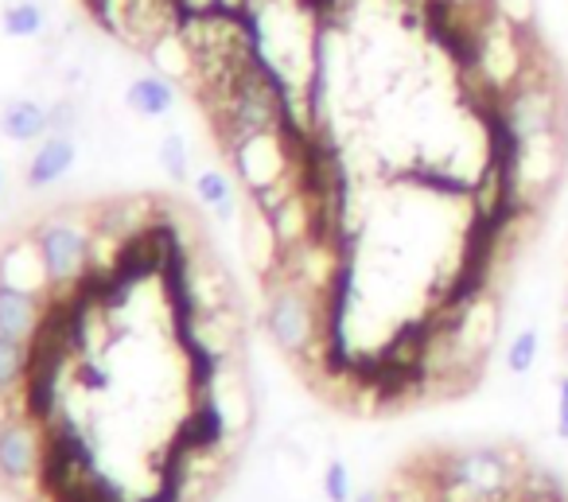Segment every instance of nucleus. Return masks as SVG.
<instances>
[{
    "mask_svg": "<svg viewBox=\"0 0 568 502\" xmlns=\"http://www.w3.org/2000/svg\"><path fill=\"white\" fill-rule=\"evenodd\" d=\"M261 328L268 343L284 359H316L324 362V339H327V297L304 289L293 281H268L265 284V308H261Z\"/></svg>",
    "mask_w": 568,
    "mask_h": 502,
    "instance_id": "nucleus-1",
    "label": "nucleus"
},
{
    "mask_svg": "<svg viewBox=\"0 0 568 502\" xmlns=\"http://www.w3.org/2000/svg\"><path fill=\"white\" fill-rule=\"evenodd\" d=\"M490 118L498 129V144H526L541 137L565 133V98L552 74L526 71L503 98H495Z\"/></svg>",
    "mask_w": 568,
    "mask_h": 502,
    "instance_id": "nucleus-2",
    "label": "nucleus"
},
{
    "mask_svg": "<svg viewBox=\"0 0 568 502\" xmlns=\"http://www.w3.org/2000/svg\"><path fill=\"white\" fill-rule=\"evenodd\" d=\"M36 245H40V258L48 265L51 292L74 289L82 277L90 273V261H94V230H87L82 222L55 214V219H43L36 227Z\"/></svg>",
    "mask_w": 568,
    "mask_h": 502,
    "instance_id": "nucleus-3",
    "label": "nucleus"
},
{
    "mask_svg": "<svg viewBox=\"0 0 568 502\" xmlns=\"http://www.w3.org/2000/svg\"><path fill=\"white\" fill-rule=\"evenodd\" d=\"M43 424L28 413H9L0 416V479L12 486L40 483L43 471Z\"/></svg>",
    "mask_w": 568,
    "mask_h": 502,
    "instance_id": "nucleus-4",
    "label": "nucleus"
},
{
    "mask_svg": "<svg viewBox=\"0 0 568 502\" xmlns=\"http://www.w3.org/2000/svg\"><path fill=\"white\" fill-rule=\"evenodd\" d=\"M237 242H242V253H245V261H250L253 273H257L261 281H268V277L276 273V265H281L284 245H281V238H276L268 214L261 211L257 203H245L242 234H237Z\"/></svg>",
    "mask_w": 568,
    "mask_h": 502,
    "instance_id": "nucleus-5",
    "label": "nucleus"
},
{
    "mask_svg": "<svg viewBox=\"0 0 568 502\" xmlns=\"http://www.w3.org/2000/svg\"><path fill=\"white\" fill-rule=\"evenodd\" d=\"M79 160V144H74L71 133H51L40 141L36 157L28 160V172H24V188L28 191H43V188H55L59 180H67Z\"/></svg>",
    "mask_w": 568,
    "mask_h": 502,
    "instance_id": "nucleus-6",
    "label": "nucleus"
},
{
    "mask_svg": "<svg viewBox=\"0 0 568 502\" xmlns=\"http://www.w3.org/2000/svg\"><path fill=\"white\" fill-rule=\"evenodd\" d=\"M0 284L43 292V297H48L51 277H48V265H43V258H40L36 238H20V242L4 245V253H0Z\"/></svg>",
    "mask_w": 568,
    "mask_h": 502,
    "instance_id": "nucleus-7",
    "label": "nucleus"
},
{
    "mask_svg": "<svg viewBox=\"0 0 568 502\" xmlns=\"http://www.w3.org/2000/svg\"><path fill=\"white\" fill-rule=\"evenodd\" d=\"M43 312H48V297H43V292L0 284V335L32 343V335L43 323Z\"/></svg>",
    "mask_w": 568,
    "mask_h": 502,
    "instance_id": "nucleus-8",
    "label": "nucleus"
},
{
    "mask_svg": "<svg viewBox=\"0 0 568 502\" xmlns=\"http://www.w3.org/2000/svg\"><path fill=\"white\" fill-rule=\"evenodd\" d=\"M125 110L136 121H160L175 110V82L160 79V74H136L125 87Z\"/></svg>",
    "mask_w": 568,
    "mask_h": 502,
    "instance_id": "nucleus-9",
    "label": "nucleus"
},
{
    "mask_svg": "<svg viewBox=\"0 0 568 502\" xmlns=\"http://www.w3.org/2000/svg\"><path fill=\"white\" fill-rule=\"evenodd\" d=\"M0 133L17 144H36L51 133V113L36 98H17L0 110Z\"/></svg>",
    "mask_w": 568,
    "mask_h": 502,
    "instance_id": "nucleus-10",
    "label": "nucleus"
},
{
    "mask_svg": "<svg viewBox=\"0 0 568 502\" xmlns=\"http://www.w3.org/2000/svg\"><path fill=\"white\" fill-rule=\"evenodd\" d=\"M195 199L214 214L219 227H230V222L242 219V203H237L234 180H230L222 168H203V172L195 175Z\"/></svg>",
    "mask_w": 568,
    "mask_h": 502,
    "instance_id": "nucleus-11",
    "label": "nucleus"
},
{
    "mask_svg": "<svg viewBox=\"0 0 568 502\" xmlns=\"http://www.w3.org/2000/svg\"><path fill=\"white\" fill-rule=\"evenodd\" d=\"M144 59H149L152 74H160V79L195 82V56H191V48H187V40L180 36V28H175V32H168L160 43H152V48L144 51Z\"/></svg>",
    "mask_w": 568,
    "mask_h": 502,
    "instance_id": "nucleus-12",
    "label": "nucleus"
},
{
    "mask_svg": "<svg viewBox=\"0 0 568 502\" xmlns=\"http://www.w3.org/2000/svg\"><path fill=\"white\" fill-rule=\"evenodd\" d=\"M537 362H541V331H537V323H518L514 335L506 339V347H503L506 374L529 378L537 370Z\"/></svg>",
    "mask_w": 568,
    "mask_h": 502,
    "instance_id": "nucleus-13",
    "label": "nucleus"
},
{
    "mask_svg": "<svg viewBox=\"0 0 568 502\" xmlns=\"http://www.w3.org/2000/svg\"><path fill=\"white\" fill-rule=\"evenodd\" d=\"M32 367V351L24 339L0 335V398H20Z\"/></svg>",
    "mask_w": 568,
    "mask_h": 502,
    "instance_id": "nucleus-14",
    "label": "nucleus"
},
{
    "mask_svg": "<svg viewBox=\"0 0 568 502\" xmlns=\"http://www.w3.org/2000/svg\"><path fill=\"white\" fill-rule=\"evenodd\" d=\"M43 24H48V17H43L36 0H17L0 17V28H4L9 40H36V36H43Z\"/></svg>",
    "mask_w": 568,
    "mask_h": 502,
    "instance_id": "nucleus-15",
    "label": "nucleus"
},
{
    "mask_svg": "<svg viewBox=\"0 0 568 502\" xmlns=\"http://www.w3.org/2000/svg\"><path fill=\"white\" fill-rule=\"evenodd\" d=\"M355 491H358V483H355L351 463L332 452L324 460V471H320V494H324V502H351Z\"/></svg>",
    "mask_w": 568,
    "mask_h": 502,
    "instance_id": "nucleus-16",
    "label": "nucleus"
},
{
    "mask_svg": "<svg viewBox=\"0 0 568 502\" xmlns=\"http://www.w3.org/2000/svg\"><path fill=\"white\" fill-rule=\"evenodd\" d=\"M156 157H160V168L168 172V180L187 183V175H191L187 172V168H191V149H187V137H183L180 129H172V133L160 137Z\"/></svg>",
    "mask_w": 568,
    "mask_h": 502,
    "instance_id": "nucleus-17",
    "label": "nucleus"
},
{
    "mask_svg": "<svg viewBox=\"0 0 568 502\" xmlns=\"http://www.w3.org/2000/svg\"><path fill=\"white\" fill-rule=\"evenodd\" d=\"M490 9L503 20H510L514 28H521V32H529L537 20V0H490Z\"/></svg>",
    "mask_w": 568,
    "mask_h": 502,
    "instance_id": "nucleus-18",
    "label": "nucleus"
},
{
    "mask_svg": "<svg viewBox=\"0 0 568 502\" xmlns=\"http://www.w3.org/2000/svg\"><path fill=\"white\" fill-rule=\"evenodd\" d=\"M552 436L568 444V374L552 385Z\"/></svg>",
    "mask_w": 568,
    "mask_h": 502,
    "instance_id": "nucleus-19",
    "label": "nucleus"
},
{
    "mask_svg": "<svg viewBox=\"0 0 568 502\" xmlns=\"http://www.w3.org/2000/svg\"><path fill=\"white\" fill-rule=\"evenodd\" d=\"M48 113H51V133H71L74 126H79V106L74 102H55V106H48Z\"/></svg>",
    "mask_w": 568,
    "mask_h": 502,
    "instance_id": "nucleus-20",
    "label": "nucleus"
},
{
    "mask_svg": "<svg viewBox=\"0 0 568 502\" xmlns=\"http://www.w3.org/2000/svg\"><path fill=\"white\" fill-rule=\"evenodd\" d=\"M351 502H386V486H378V483H363L355 491V499Z\"/></svg>",
    "mask_w": 568,
    "mask_h": 502,
    "instance_id": "nucleus-21",
    "label": "nucleus"
},
{
    "mask_svg": "<svg viewBox=\"0 0 568 502\" xmlns=\"http://www.w3.org/2000/svg\"><path fill=\"white\" fill-rule=\"evenodd\" d=\"M560 339H565L560 347H565V362H568V328H560Z\"/></svg>",
    "mask_w": 568,
    "mask_h": 502,
    "instance_id": "nucleus-22",
    "label": "nucleus"
},
{
    "mask_svg": "<svg viewBox=\"0 0 568 502\" xmlns=\"http://www.w3.org/2000/svg\"><path fill=\"white\" fill-rule=\"evenodd\" d=\"M0 195H4V168H0Z\"/></svg>",
    "mask_w": 568,
    "mask_h": 502,
    "instance_id": "nucleus-23",
    "label": "nucleus"
}]
</instances>
